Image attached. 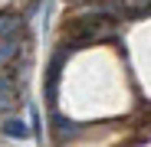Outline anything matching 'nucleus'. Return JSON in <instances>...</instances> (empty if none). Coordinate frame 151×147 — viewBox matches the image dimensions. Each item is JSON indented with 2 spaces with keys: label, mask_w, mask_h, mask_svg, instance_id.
I'll use <instances>...</instances> for the list:
<instances>
[{
  "label": "nucleus",
  "mask_w": 151,
  "mask_h": 147,
  "mask_svg": "<svg viewBox=\"0 0 151 147\" xmlns=\"http://www.w3.org/2000/svg\"><path fill=\"white\" fill-rule=\"evenodd\" d=\"M72 53V46L69 43H63L56 53H53V59H49V65H46V102L53 105L56 102V92H59V79H63V62H66V56Z\"/></svg>",
  "instance_id": "1"
},
{
  "label": "nucleus",
  "mask_w": 151,
  "mask_h": 147,
  "mask_svg": "<svg viewBox=\"0 0 151 147\" xmlns=\"http://www.w3.org/2000/svg\"><path fill=\"white\" fill-rule=\"evenodd\" d=\"M4 134L7 137H17V141H27L30 137V128L23 124L20 118H4Z\"/></svg>",
  "instance_id": "2"
},
{
  "label": "nucleus",
  "mask_w": 151,
  "mask_h": 147,
  "mask_svg": "<svg viewBox=\"0 0 151 147\" xmlns=\"http://www.w3.org/2000/svg\"><path fill=\"white\" fill-rule=\"evenodd\" d=\"M76 131H79V128H76V124H72L69 118H63V114H53V134H56L59 141H66V137H72Z\"/></svg>",
  "instance_id": "3"
},
{
  "label": "nucleus",
  "mask_w": 151,
  "mask_h": 147,
  "mask_svg": "<svg viewBox=\"0 0 151 147\" xmlns=\"http://www.w3.org/2000/svg\"><path fill=\"white\" fill-rule=\"evenodd\" d=\"M20 30H23V26H20V20H17V16L0 13V36H4V39H17Z\"/></svg>",
  "instance_id": "4"
},
{
  "label": "nucleus",
  "mask_w": 151,
  "mask_h": 147,
  "mask_svg": "<svg viewBox=\"0 0 151 147\" xmlns=\"http://www.w3.org/2000/svg\"><path fill=\"white\" fill-rule=\"evenodd\" d=\"M148 10V0H128V13H141Z\"/></svg>",
  "instance_id": "5"
}]
</instances>
